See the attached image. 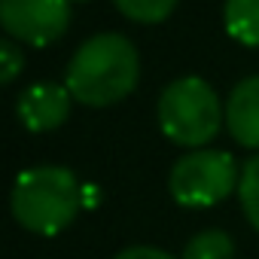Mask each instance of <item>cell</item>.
Returning a JSON list of instances; mask_svg holds the SVG:
<instances>
[{"mask_svg":"<svg viewBox=\"0 0 259 259\" xmlns=\"http://www.w3.org/2000/svg\"><path fill=\"white\" fill-rule=\"evenodd\" d=\"M141 76L135 43L122 34H95L70 58L64 85L85 107H110L128 98Z\"/></svg>","mask_w":259,"mask_h":259,"instance_id":"1","label":"cell"},{"mask_svg":"<svg viewBox=\"0 0 259 259\" xmlns=\"http://www.w3.org/2000/svg\"><path fill=\"white\" fill-rule=\"evenodd\" d=\"M82 204V186L70 168L40 165L28 168L16 177L10 207L22 229L34 235H58L64 232Z\"/></svg>","mask_w":259,"mask_h":259,"instance_id":"2","label":"cell"},{"mask_svg":"<svg viewBox=\"0 0 259 259\" xmlns=\"http://www.w3.org/2000/svg\"><path fill=\"white\" fill-rule=\"evenodd\" d=\"M159 128L177 147L201 150L220 135L226 107H220L217 92L201 76H180L168 82L159 95Z\"/></svg>","mask_w":259,"mask_h":259,"instance_id":"3","label":"cell"},{"mask_svg":"<svg viewBox=\"0 0 259 259\" xmlns=\"http://www.w3.org/2000/svg\"><path fill=\"white\" fill-rule=\"evenodd\" d=\"M241 186V171L226 150H192L171 168L168 189L183 207H213Z\"/></svg>","mask_w":259,"mask_h":259,"instance_id":"4","label":"cell"},{"mask_svg":"<svg viewBox=\"0 0 259 259\" xmlns=\"http://www.w3.org/2000/svg\"><path fill=\"white\" fill-rule=\"evenodd\" d=\"M0 25L28 46L58 43L70 28V0H0Z\"/></svg>","mask_w":259,"mask_h":259,"instance_id":"5","label":"cell"},{"mask_svg":"<svg viewBox=\"0 0 259 259\" xmlns=\"http://www.w3.org/2000/svg\"><path fill=\"white\" fill-rule=\"evenodd\" d=\"M70 101H73V95L67 92V85H58V82H34V85H28L19 95L16 113H19V122L28 128V132L43 135V132H55L58 125L67 122Z\"/></svg>","mask_w":259,"mask_h":259,"instance_id":"6","label":"cell"},{"mask_svg":"<svg viewBox=\"0 0 259 259\" xmlns=\"http://www.w3.org/2000/svg\"><path fill=\"white\" fill-rule=\"evenodd\" d=\"M226 128L229 135L247 147L259 150V73L241 79L226 101Z\"/></svg>","mask_w":259,"mask_h":259,"instance_id":"7","label":"cell"},{"mask_svg":"<svg viewBox=\"0 0 259 259\" xmlns=\"http://www.w3.org/2000/svg\"><path fill=\"white\" fill-rule=\"evenodd\" d=\"M223 22L241 46H259V0H226Z\"/></svg>","mask_w":259,"mask_h":259,"instance_id":"8","label":"cell"},{"mask_svg":"<svg viewBox=\"0 0 259 259\" xmlns=\"http://www.w3.org/2000/svg\"><path fill=\"white\" fill-rule=\"evenodd\" d=\"M180 259H235V241L220 229H204L186 241Z\"/></svg>","mask_w":259,"mask_h":259,"instance_id":"9","label":"cell"},{"mask_svg":"<svg viewBox=\"0 0 259 259\" xmlns=\"http://www.w3.org/2000/svg\"><path fill=\"white\" fill-rule=\"evenodd\" d=\"M113 4L125 19L141 25H159L174 13L177 0H113Z\"/></svg>","mask_w":259,"mask_h":259,"instance_id":"10","label":"cell"},{"mask_svg":"<svg viewBox=\"0 0 259 259\" xmlns=\"http://www.w3.org/2000/svg\"><path fill=\"white\" fill-rule=\"evenodd\" d=\"M238 198H241L244 217H247L250 226L259 232V153H256L253 159H247V165H244V171H241Z\"/></svg>","mask_w":259,"mask_h":259,"instance_id":"11","label":"cell"},{"mask_svg":"<svg viewBox=\"0 0 259 259\" xmlns=\"http://www.w3.org/2000/svg\"><path fill=\"white\" fill-rule=\"evenodd\" d=\"M25 67V52L16 46V40H4L0 43V82L10 85Z\"/></svg>","mask_w":259,"mask_h":259,"instance_id":"12","label":"cell"},{"mask_svg":"<svg viewBox=\"0 0 259 259\" xmlns=\"http://www.w3.org/2000/svg\"><path fill=\"white\" fill-rule=\"evenodd\" d=\"M113 259H177V256H171L162 247H144V244H138V247H128V250L116 253Z\"/></svg>","mask_w":259,"mask_h":259,"instance_id":"13","label":"cell"},{"mask_svg":"<svg viewBox=\"0 0 259 259\" xmlns=\"http://www.w3.org/2000/svg\"><path fill=\"white\" fill-rule=\"evenodd\" d=\"M73 4H89V0H73Z\"/></svg>","mask_w":259,"mask_h":259,"instance_id":"14","label":"cell"}]
</instances>
